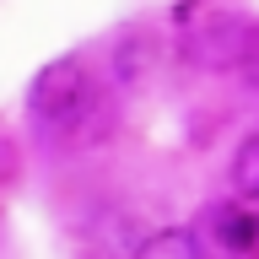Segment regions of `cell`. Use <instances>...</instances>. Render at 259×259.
<instances>
[{"instance_id":"5","label":"cell","mask_w":259,"mask_h":259,"mask_svg":"<svg viewBox=\"0 0 259 259\" xmlns=\"http://www.w3.org/2000/svg\"><path fill=\"white\" fill-rule=\"evenodd\" d=\"M238 70H243L248 87H259V27L243 32V44H238Z\"/></svg>"},{"instance_id":"1","label":"cell","mask_w":259,"mask_h":259,"mask_svg":"<svg viewBox=\"0 0 259 259\" xmlns=\"http://www.w3.org/2000/svg\"><path fill=\"white\" fill-rule=\"evenodd\" d=\"M27 108H32V119H38L49 135L76 130L81 119L97 108V81H92V70H87V60H81V54H65V60L44 65L38 81H32V92H27Z\"/></svg>"},{"instance_id":"3","label":"cell","mask_w":259,"mask_h":259,"mask_svg":"<svg viewBox=\"0 0 259 259\" xmlns=\"http://www.w3.org/2000/svg\"><path fill=\"white\" fill-rule=\"evenodd\" d=\"M130 259H205V254H200V238H194L189 227H157L151 238L135 243Z\"/></svg>"},{"instance_id":"4","label":"cell","mask_w":259,"mask_h":259,"mask_svg":"<svg viewBox=\"0 0 259 259\" xmlns=\"http://www.w3.org/2000/svg\"><path fill=\"white\" fill-rule=\"evenodd\" d=\"M232 184H238V194L259 200V135H248V141L238 146V157H232Z\"/></svg>"},{"instance_id":"2","label":"cell","mask_w":259,"mask_h":259,"mask_svg":"<svg viewBox=\"0 0 259 259\" xmlns=\"http://www.w3.org/2000/svg\"><path fill=\"white\" fill-rule=\"evenodd\" d=\"M210 232H216V243H222L227 254H248L259 243V216H248L238 205H216L210 210Z\"/></svg>"}]
</instances>
